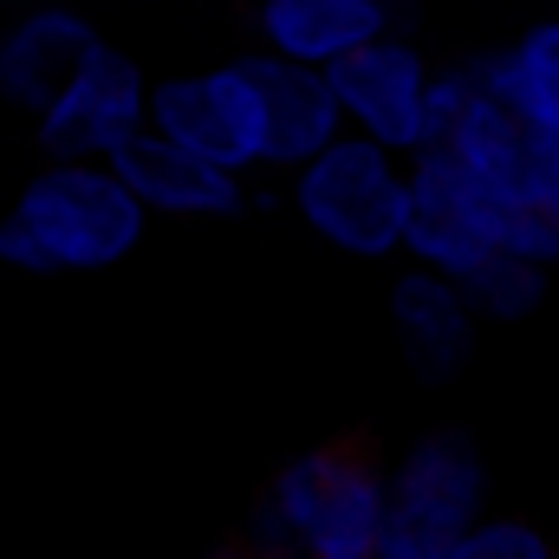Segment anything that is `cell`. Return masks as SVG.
<instances>
[{
    "mask_svg": "<svg viewBox=\"0 0 559 559\" xmlns=\"http://www.w3.org/2000/svg\"><path fill=\"white\" fill-rule=\"evenodd\" d=\"M378 534H384V468L352 442L280 462V475L248 514V547L299 559H371Z\"/></svg>",
    "mask_w": 559,
    "mask_h": 559,
    "instance_id": "1",
    "label": "cell"
},
{
    "mask_svg": "<svg viewBox=\"0 0 559 559\" xmlns=\"http://www.w3.org/2000/svg\"><path fill=\"white\" fill-rule=\"evenodd\" d=\"M286 176H293V215L332 254H352V261H391V254H404L411 156L338 131L325 150H312Z\"/></svg>",
    "mask_w": 559,
    "mask_h": 559,
    "instance_id": "2",
    "label": "cell"
},
{
    "mask_svg": "<svg viewBox=\"0 0 559 559\" xmlns=\"http://www.w3.org/2000/svg\"><path fill=\"white\" fill-rule=\"evenodd\" d=\"M46 254L52 274H105L124 254H138L150 235L143 202L124 189L111 163H52L26 176L20 202L7 209Z\"/></svg>",
    "mask_w": 559,
    "mask_h": 559,
    "instance_id": "3",
    "label": "cell"
},
{
    "mask_svg": "<svg viewBox=\"0 0 559 559\" xmlns=\"http://www.w3.org/2000/svg\"><path fill=\"white\" fill-rule=\"evenodd\" d=\"M514 195L468 169L462 156H449L442 143H429L411 156V222H404V254L411 267L468 280L495 248H501V222H508Z\"/></svg>",
    "mask_w": 559,
    "mask_h": 559,
    "instance_id": "4",
    "label": "cell"
},
{
    "mask_svg": "<svg viewBox=\"0 0 559 559\" xmlns=\"http://www.w3.org/2000/svg\"><path fill=\"white\" fill-rule=\"evenodd\" d=\"M143 124H150V79L124 46H105V39L33 111L39 150L52 163H111Z\"/></svg>",
    "mask_w": 559,
    "mask_h": 559,
    "instance_id": "5",
    "label": "cell"
},
{
    "mask_svg": "<svg viewBox=\"0 0 559 559\" xmlns=\"http://www.w3.org/2000/svg\"><path fill=\"white\" fill-rule=\"evenodd\" d=\"M429 79H436L429 52L404 33H378L371 46L345 52L325 72V85L338 98V124L378 150H397V156L429 150Z\"/></svg>",
    "mask_w": 559,
    "mask_h": 559,
    "instance_id": "6",
    "label": "cell"
},
{
    "mask_svg": "<svg viewBox=\"0 0 559 559\" xmlns=\"http://www.w3.org/2000/svg\"><path fill=\"white\" fill-rule=\"evenodd\" d=\"M481 514H488V455L475 449L468 429H429L384 475V527L397 534L455 547Z\"/></svg>",
    "mask_w": 559,
    "mask_h": 559,
    "instance_id": "7",
    "label": "cell"
},
{
    "mask_svg": "<svg viewBox=\"0 0 559 559\" xmlns=\"http://www.w3.org/2000/svg\"><path fill=\"white\" fill-rule=\"evenodd\" d=\"M150 131L209 156L215 169L254 176L261 169V98H254L248 59L182 72V79H156L150 85Z\"/></svg>",
    "mask_w": 559,
    "mask_h": 559,
    "instance_id": "8",
    "label": "cell"
},
{
    "mask_svg": "<svg viewBox=\"0 0 559 559\" xmlns=\"http://www.w3.org/2000/svg\"><path fill=\"white\" fill-rule=\"evenodd\" d=\"M111 169L124 176V189L143 202V215H169V222H222V215H241V209H248V176L215 169L209 156L169 143L163 131H150V124L111 156Z\"/></svg>",
    "mask_w": 559,
    "mask_h": 559,
    "instance_id": "9",
    "label": "cell"
},
{
    "mask_svg": "<svg viewBox=\"0 0 559 559\" xmlns=\"http://www.w3.org/2000/svg\"><path fill=\"white\" fill-rule=\"evenodd\" d=\"M404 13V0H254V33L261 52L332 72L345 52L371 46L378 33H397Z\"/></svg>",
    "mask_w": 559,
    "mask_h": 559,
    "instance_id": "10",
    "label": "cell"
},
{
    "mask_svg": "<svg viewBox=\"0 0 559 559\" xmlns=\"http://www.w3.org/2000/svg\"><path fill=\"white\" fill-rule=\"evenodd\" d=\"M98 46V26L59 0H39V7H20L0 33V105L13 111H39L66 79L72 66Z\"/></svg>",
    "mask_w": 559,
    "mask_h": 559,
    "instance_id": "11",
    "label": "cell"
},
{
    "mask_svg": "<svg viewBox=\"0 0 559 559\" xmlns=\"http://www.w3.org/2000/svg\"><path fill=\"white\" fill-rule=\"evenodd\" d=\"M391 332H397V345H404V358H411V371L423 384H455L462 365L475 358L481 319L468 312L462 286L449 274L411 267L391 286Z\"/></svg>",
    "mask_w": 559,
    "mask_h": 559,
    "instance_id": "12",
    "label": "cell"
},
{
    "mask_svg": "<svg viewBox=\"0 0 559 559\" xmlns=\"http://www.w3.org/2000/svg\"><path fill=\"white\" fill-rule=\"evenodd\" d=\"M248 72L261 98V169H299L312 150H325L345 131L325 72L274 59V52H248Z\"/></svg>",
    "mask_w": 559,
    "mask_h": 559,
    "instance_id": "13",
    "label": "cell"
},
{
    "mask_svg": "<svg viewBox=\"0 0 559 559\" xmlns=\"http://www.w3.org/2000/svg\"><path fill=\"white\" fill-rule=\"evenodd\" d=\"M429 143H442L449 156H462L468 169H481V176H495L508 189V169H514L527 131L488 98L475 66H442L429 79Z\"/></svg>",
    "mask_w": 559,
    "mask_h": 559,
    "instance_id": "14",
    "label": "cell"
},
{
    "mask_svg": "<svg viewBox=\"0 0 559 559\" xmlns=\"http://www.w3.org/2000/svg\"><path fill=\"white\" fill-rule=\"evenodd\" d=\"M475 79L488 85V98L527 131V138H554L559 131V66H547L527 39L521 46H501L488 59H468Z\"/></svg>",
    "mask_w": 559,
    "mask_h": 559,
    "instance_id": "15",
    "label": "cell"
},
{
    "mask_svg": "<svg viewBox=\"0 0 559 559\" xmlns=\"http://www.w3.org/2000/svg\"><path fill=\"white\" fill-rule=\"evenodd\" d=\"M455 286H462V299H468V312H475L481 325H521L527 312L547 306V267L514 261V254H501V248H495L468 280H455Z\"/></svg>",
    "mask_w": 559,
    "mask_h": 559,
    "instance_id": "16",
    "label": "cell"
},
{
    "mask_svg": "<svg viewBox=\"0 0 559 559\" xmlns=\"http://www.w3.org/2000/svg\"><path fill=\"white\" fill-rule=\"evenodd\" d=\"M449 559H559V547L534 527V521H514V514H481Z\"/></svg>",
    "mask_w": 559,
    "mask_h": 559,
    "instance_id": "17",
    "label": "cell"
},
{
    "mask_svg": "<svg viewBox=\"0 0 559 559\" xmlns=\"http://www.w3.org/2000/svg\"><path fill=\"white\" fill-rule=\"evenodd\" d=\"M508 195L527 202V209H554L559 215V131L521 143V156L508 169Z\"/></svg>",
    "mask_w": 559,
    "mask_h": 559,
    "instance_id": "18",
    "label": "cell"
},
{
    "mask_svg": "<svg viewBox=\"0 0 559 559\" xmlns=\"http://www.w3.org/2000/svg\"><path fill=\"white\" fill-rule=\"evenodd\" d=\"M501 254H514V261H534V267H559V215L554 209H527V202H514L508 209V222H501Z\"/></svg>",
    "mask_w": 559,
    "mask_h": 559,
    "instance_id": "19",
    "label": "cell"
},
{
    "mask_svg": "<svg viewBox=\"0 0 559 559\" xmlns=\"http://www.w3.org/2000/svg\"><path fill=\"white\" fill-rule=\"evenodd\" d=\"M0 267H13V274H52L46 254H39V241H33L13 215H0Z\"/></svg>",
    "mask_w": 559,
    "mask_h": 559,
    "instance_id": "20",
    "label": "cell"
},
{
    "mask_svg": "<svg viewBox=\"0 0 559 559\" xmlns=\"http://www.w3.org/2000/svg\"><path fill=\"white\" fill-rule=\"evenodd\" d=\"M527 46H534V52H540L547 66H559V20H547V26H534V33H527Z\"/></svg>",
    "mask_w": 559,
    "mask_h": 559,
    "instance_id": "21",
    "label": "cell"
},
{
    "mask_svg": "<svg viewBox=\"0 0 559 559\" xmlns=\"http://www.w3.org/2000/svg\"><path fill=\"white\" fill-rule=\"evenodd\" d=\"M235 559H299V554H274V547H241Z\"/></svg>",
    "mask_w": 559,
    "mask_h": 559,
    "instance_id": "22",
    "label": "cell"
},
{
    "mask_svg": "<svg viewBox=\"0 0 559 559\" xmlns=\"http://www.w3.org/2000/svg\"><path fill=\"white\" fill-rule=\"evenodd\" d=\"M241 547H215V554H202V559H235Z\"/></svg>",
    "mask_w": 559,
    "mask_h": 559,
    "instance_id": "23",
    "label": "cell"
},
{
    "mask_svg": "<svg viewBox=\"0 0 559 559\" xmlns=\"http://www.w3.org/2000/svg\"><path fill=\"white\" fill-rule=\"evenodd\" d=\"M13 7H39V0H13Z\"/></svg>",
    "mask_w": 559,
    "mask_h": 559,
    "instance_id": "24",
    "label": "cell"
}]
</instances>
